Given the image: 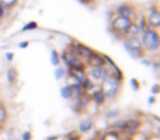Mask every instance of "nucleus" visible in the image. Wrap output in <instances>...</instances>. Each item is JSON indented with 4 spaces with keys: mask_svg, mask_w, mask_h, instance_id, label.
<instances>
[{
    "mask_svg": "<svg viewBox=\"0 0 160 140\" xmlns=\"http://www.w3.org/2000/svg\"><path fill=\"white\" fill-rule=\"evenodd\" d=\"M131 84H132V89H133L134 91H138V90H139V82H138L136 79H132Z\"/></svg>",
    "mask_w": 160,
    "mask_h": 140,
    "instance_id": "nucleus-25",
    "label": "nucleus"
},
{
    "mask_svg": "<svg viewBox=\"0 0 160 140\" xmlns=\"http://www.w3.org/2000/svg\"><path fill=\"white\" fill-rule=\"evenodd\" d=\"M18 3V0H0V5L3 8H12Z\"/></svg>",
    "mask_w": 160,
    "mask_h": 140,
    "instance_id": "nucleus-20",
    "label": "nucleus"
},
{
    "mask_svg": "<svg viewBox=\"0 0 160 140\" xmlns=\"http://www.w3.org/2000/svg\"><path fill=\"white\" fill-rule=\"evenodd\" d=\"M67 140H80V136L78 133H71L67 137Z\"/></svg>",
    "mask_w": 160,
    "mask_h": 140,
    "instance_id": "nucleus-27",
    "label": "nucleus"
},
{
    "mask_svg": "<svg viewBox=\"0 0 160 140\" xmlns=\"http://www.w3.org/2000/svg\"><path fill=\"white\" fill-rule=\"evenodd\" d=\"M88 65H89L90 67H101V66H104L107 62H105L104 60V57H103V55H100V54L98 53H93L91 56L89 57V59L87 60Z\"/></svg>",
    "mask_w": 160,
    "mask_h": 140,
    "instance_id": "nucleus-12",
    "label": "nucleus"
},
{
    "mask_svg": "<svg viewBox=\"0 0 160 140\" xmlns=\"http://www.w3.org/2000/svg\"><path fill=\"white\" fill-rule=\"evenodd\" d=\"M116 12H118V16H122V17H126V18H129L131 20H133V18L135 17V9H134L132 6L129 5H121L118 6V8L116 9Z\"/></svg>",
    "mask_w": 160,
    "mask_h": 140,
    "instance_id": "nucleus-11",
    "label": "nucleus"
},
{
    "mask_svg": "<svg viewBox=\"0 0 160 140\" xmlns=\"http://www.w3.org/2000/svg\"><path fill=\"white\" fill-rule=\"evenodd\" d=\"M57 136L56 137H49V138H47V140H57Z\"/></svg>",
    "mask_w": 160,
    "mask_h": 140,
    "instance_id": "nucleus-33",
    "label": "nucleus"
},
{
    "mask_svg": "<svg viewBox=\"0 0 160 140\" xmlns=\"http://www.w3.org/2000/svg\"><path fill=\"white\" fill-rule=\"evenodd\" d=\"M51 58H52V64H53L54 66H57V65L59 64V56H58V53L56 51H52Z\"/></svg>",
    "mask_w": 160,
    "mask_h": 140,
    "instance_id": "nucleus-21",
    "label": "nucleus"
},
{
    "mask_svg": "<svg viewBox=\"0 0 160 140\" xmlns=\"http://www.w3.org/2000/svg\"><path fill=\"white\" fill-rule=\"evenodd\" d=\"M140 33V29L136 22H133L129 27V29L126 32L127 37H137V35Z\"/></svg>",
    "mask_w": 160,
    "mask_h": 140,
    "instance_id": "nucleus-15",
    "label": "nucleus"
},
{
    "mask_svg": "<svg viewBox=\"0 0 160 140\" xmlns=\"http://www.w3.org/2000/svg\"><path fill=\"white\" fill-rule=\"evenodd\" d=\"M82 1H85V2H86V1H89V0H82Z\"/></svg>",
    "mask_w": 160,
    "mask_h": 140,
    "instance_id": "nucleus-34",
    "label": "nucleus"
},
{
    "mask_svg": "<svg viewBox=\"0 0 160 140\" xmlns=\"http://www.w3.org/2000/svg\"><path fill=\"white\" fill-rule=\"evenodd\" d=\"M89 76L91 77L92 80L102 83L103 81L107 79V77L109 76V70H108V68H105L104 66L93 67V68L90 69Z\"/></svg>",
    "mask_w": 160,
    "mask_h": 140,
    "instance_id": "nucleus-6",
    "label": "nucleus"
},
{
    "mask_svg": "<svg viewBox=\"0 0 160 140\" xmlns=\"http://www.w3.org/2000/svg\"><path fill=\"white\" fill-rule=\"evenodd\" d=\"M64 61L67 64V66L71 69H85V64L73 51H66L62 53Z\"/></svg>",
    "mask_w": 160,
    "mask_h": 140,
    "instance_id": "nucleus-5",
    "label": "nucleus"
},
{
    "mask_svg": "<svg viewBox=\"0 0 160 140\" xmlns=\"http://www.w3.org/2000/svg\"><path fill=\"white\" fill-rule=\"evenodd\" d=\"M140 42H142V48L144 49H146L148 51H155L159 48V45H160L159 34L157 33L156 30L147 29L142 32V41Z\"/></svg>",
    "mask_w": 160,
    "mask_h": 140,
    "instance_id": "nucleus-2",
    "label": "nucleus"
},
{
    "mask_svg": "<svg viewBox=\"0 0 160 140\" xmlns=\"http://www.w3.org/2000/svg\"><path fill=\"white\" fill-rule=\"evenodd\" d=\"M137 24H138V27H139L140 31H142V32H144L145 30H147V29H148V27H147L146 18H145L144 16H142V17H140V22H139V23H137Z\"/></svg>",
    "mask_w": 160,
    "mask_h": 140,
    "instance_id": "nucleus-22",
    "label": "nucleus"
},
{
    "mask_svg": "<svg viewBox=\"0 0 160 140\" xmlns=\"http://www.w3.org/2000/svg\"><path fill=\"white\" fill-rule=\"evenodd\" d=\"M124 48L134 59H139L144 57V48L142 42L138 37H126L124 40Z\"/></svg>",
    "mask_w": 160,
    "mask_h": 140,
    "instance_id": "nucleus-3",
    "label": "nucleus"
},
{
    "mask_svg": "<svg viewBox=\"0 0 160 140\" xmlns=\"http://www.w3.org/2000/svg\"><path fill=\"white\" fill-rule=\"evenodd\" d=\"M28 44H29V43H28V42H24V43H20V44H19V46H20L21 48H24V47H27V46H28Z\"/></svg>",
    "mask_w": 160,
    "mask_h": 140,
    "instance_id": "nucleus-31",
    "label": "nucleus"
},
{
    "mask_svg": "<svg viewBox=\"0 0 160 140\" xmlns=\"http://www.w3.org/2000/svg\"><path fill=\"white\" fill-rule=\"evenodd\" d=\"M70 74L71 77L73 79H76L78 84L80 85H85L87 83V81L89 80V77L85 72V69H71L70 68Z\"/></svg>",
    "mask_w": 160,
    "mask_h": 140,
    "instance_id": "nucleus-10",
    "label": "nucleus"
},
{
    "mask_svg": "<svg viewBox=\"0 0 160 140\" xmlns=\"http://www.w3.org/2000/svg\"><path fill=\"white\" fill-rule=\"evenodd\" d=\"M139 127H140V122L138 119H135V118L127 119V120H125V128H124L123 133H126L127 136L132 137L134 133H137Z\"/></svg>",
    "mask_w": 160,
    "mask_h": 140,
    "instance_id": "nucleus-9",
    "label": "nucleus"
},
{
    "mask_svg": "<svg viewBox=\"0 0 160 140\" xmlns=\"http://www.w3.org/2000/svg\"><path fill=\"white\" fill-rule=\"evenodd\" d=\"M133 22V20H131L129 18H126V17L116 16L111 22V30L114 33L126 36L127 30L129 29V27H131V24Z\"/></svg>",
    "mask_w": 160,
    "mask_h": 140,
    "instance_id": "nucleus-4",
    "label": "nucleus"
},
{
    "mask_svg": "<svg viewBox=\"0 0 160 140\" xmlns=\"http://www.w3.org/2000/svg\"><path fill=\"white\" fill-rule=\"evenodd\" d=\"M60 94H62V98L65 99V100L71 99L73 95L72 87H71V85H65V87L62 88V90H60Z\"/></svg>",
    "mask_w": 160,
    "mask_h": 140,
    "instance_id": "nucleus-17",
    "label": "nucleus"
},
{
    "mask_svg": "<svg viewBox=\"0 0 160 140\" xmlns=\"http://www.w3.org/2000/svg\"><path fill=\"white\" fill-rule=\"evenodd\" d=\"M32 139V133L30 131H24L21 135V140H31Z\"/></svg>",
    "mask_w": 160,
    "mask_h": 140,
    "instance_id": "nucleus-26",
    "label": "nucleus"
},
{
    "mask_svg": "<svg viewBox=\"0 0 160 140\" xmlns=\"http://www.w3.org/2000/svg\"><path fill=\"white\" fill-rule=\"evenodd\" d=\"M92 100L98 105H102V104H104V102L107 101V98H105L104 94H103L100 90H98V91L92 92Z\"/></svg>",
    "mask_w": 160,
    "mask_h": 140,
    "instance_id": "nucleus-16",
    "label": "nucleus"
},
{
    "mask_svg": "<svg viewBox=\"0 0 160 140\" xmlns=\"http://www.w3.org/2000/svg\"><path fill=\"white\" fill-rule=\"evenodd\" d=\"M100 140H122V138H121V133H118V131L114 130V129H111V130L107 131V133L101 137Z\"/></svg>",
    "mask_w": 160,
    "mask_h": 140,
    "instance_id": "nucleus-14",
    "label": "nucleus"
},
{
    "mask_svg": "<svg viewBox=\"0 0 160 140\" xmlns=\"http://www.w3.org/2000/svg\"><path fill=\"white\" fill-rule=\"evenodd\" d=\"M17 76H18V75H17V71L14 68H10L9 70H8L7 77H8V81H9L10 83H13L14 81H16Z\"/></svg>",
    "mask_w": 160,
    "mask_h": 140,
    "instance_id": "nucleus-19",
    "label": "nucleus"
},
{
    "mask_svg": "<svg viewBox=\"0 0 160 140\" xmlns=\"http://www.w3.org/2000/svg\"><path fill=\"white\" fill-rule=\"evenodd\" d=\"M6 57H7V59L9 60V61H11L12 58H13V54H12V53H8V54H6Z\"/></svg>",
    "mask_w": 160,
    "mask_h": 140,
    "instance_id": "nucleus-30",
    "label": "nucleus"
},
{
    "mask_svg": "<svg viewBox=\"0 0 160 140\" xmlns=\"http://www.w3.org/2000/svg\"><path fill=\"white\" fill-rule=\"evenodd\" d=\"M72 51H75V54L80 58V59L82 58V59H85L86 61H87V60L89 59L90 56L94 53L93 49L89 48V47L86 46V45H83V44H77Z\"/></svg>",
    "mask_w": 160,
    "mask_h": 140,
    "instance_id": "nucleus-8",
    "label": "nucleus"
},
{
    "mask_svg": "<svg viewBox=\"0 0 160 140\" xmlns=\"http://www.w3.org/2000/svg\"><path fill=\"white\" fill-rule=\"evenodd\" d=\"M3 16H5V8L0 5V19L2 18Z\"/></svg>",
    "mask_w": 160,
    "mask_h": 140,
    "instance_id": "nucleus-29",
    "label": "nucleus"
},
{
    "mask_svg": "<svg viewBox=\"0 0 160 140\" xmlns=\"http://www.w3.org/2000/svg\"><path fill=\"white\" fill-rule=\"evenodd\" d=\"M147 22V27L148 29L157 30L160 27V12L157 9H151L150 13L148 14V17L146 18Z\"/></svg>",
    "mask_w": 160,
    "mask_h": 140,
    "instance_id": "nucleus-7",
    "label": "nucleus"
},
{
    "mask_svg": "<svg viewBox=\"0 0 160 140\" xmlns=\"http://www.w3.org/2000/svg\"><path fill=\"white\" fill-rule=\"evenodd\" d=\"M158 92H159V85L155 84L152 88H151V93H152V94H157Z\"/></svg>",
    "mask_w": 160,
    "mask_h": 140,
    "instance_id": "nucleus-28",
    "label": "nucleus"
},
{
    "mask_svg": "<svg viewBox=\"0 0 160 140\" xmlns=\"http://www.w3.org/2000/svg\"><path fill=\"white\" fill-rule=\"evenodd\" d=\"M121 87V81L116 78L114 74H109L104 81L101 83L100 91L104 94L107 99H114L118 95V91H120Z\"/></svg>",
    "mask_w": 160,
    "mask_h": 140,
    "instance_id": "nucleus-1",
    "label": "nucleus"
},
{
    "mask_svg": "<svg viewBox=\"0 0 160 140\" xmlns=\"http://www.w3.org/2000/svg\"><path fill=\"white\" fill-rule=\"evenodd\" d=\"M153 102H155V99H153V98H149V104H152Z\"/></svg>",
    "mask_w": 160,
    "mask_h": 140,
    "instance_id": "nucleus-32",
    "label": "nucleus"
},
{
    "mask_svg": "<svg viewBox=\"0 0 160 140\" xmlns=\"http://www.w3.org/2000/svg\"><path fill=\"white\" fill-rule=\"evenodd\" d=\"M64 75H65L64 68H62V67H58V68H56V70H55V78L57 79V80L62 79V77H64Z\"/></svg>",
    "mask_w": 160,
    "mask_h": 140,
    "instance_id": "nucleus-23",
    "label": "nucleus"
},
{
    "mask_svg": "<svg viewBox=\"0 0 160 140\" xmlns=\"http://www.w3.org/2000/svg\"><path fill=\"white\" fill-rule=\"evenodd\" d=\"M93 128V122L91 119H85L78 125V130L80 133H87Z\"/></svg>",
    "mask_w": 160,
    "mask_h": 140,
    "instance_id": "nucleus-13",
    "label": "nucleus"
},
{
    "mask_svg": "<svg viewBox=\"0 0 160 140\" xmlns=\"http://www.w3.org/2000/svg\"><path fill=\"white\" fill-rule=\"evenodd\" d=\"M8 119V111L3 104L0 103V124H5Z\"/></svg>",
    "mask_w": 160,
    "mask_h": 140,
    "instance_id": "nucleus-18",
    "label": "nucleus"
},
{
    "mask_svg": "<svg viewBox=\"0 0 160 140\" xmlns=\"http://www.w3.org/2000/svg\"><path fill=\"white\" fill-rule=\"evenodd\" d=\"M36 27H38V24H36V22H34V21H32V22H29L27 25H25L24 27H23L22 31H29V30H34V29H36Z\"/></svg>",
    "mask_w": 160,
    "mask_h": 140,
    "instance_id": "nucleus-24",
    "label": "nucleus"
}]
</instances>
